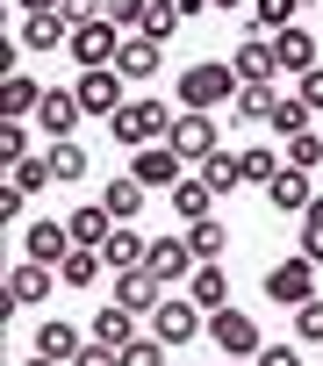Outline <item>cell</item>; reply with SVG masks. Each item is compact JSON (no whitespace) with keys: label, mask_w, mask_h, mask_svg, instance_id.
Segmentation results:
<instances>
[{"label":"cell","mask_w":323,"mask_h":366,"mask_svg":"<svg viewBox=\"0 0 323 366\" xmlns=\"http://www.w3.org/2000/svg\"><path fill=\"white\" fill-rule=\"evenodd\" d=\"M173 122H180V108H166V101H122V108L108 115V137L129 144V151H144V144H166Z\"/></svg>","instance_id":"1"},{"label":"cell","mask_w":323,"mask_h":366,"mask_svg":"<svg viewBox=\"0 0 323 366\" xmlns=\"http://www.w3.org/2000/svg\"><path fill=\"white\" fill-rule=\"evenodd\" d=\"M237 94H244V79H237V65H216V58H202V65H187L180 72V108H237Z\"/></svg>","instance_id":"2"},{"label":"cell","mask_w":323,"mask_h":366,"mask_svg":"<svg viewBox=\"0 0 323 366\" xmlns=\"http://www.w3.org/2000/svg\"><path fill=\"white\" fill-rule=\"evenodd\" d=\"M151 337H158V345H173V352H187L194 337H209V309L180 287V295H166V302L151 309Z\"/></svg>","instance_id":"3"},{"label":"cell","mask_w":323,"mask_h":366,"mask_svg":"<svg viewBox=\"0 0 323 366\" xmlns=\"http://www.w3.org/2000/svg\"><path fill=\"white\" fill-rule=\"evenodd\" d=\"M266 295H273L280 309L316 302V295H323V287H316V259H302V252H294V259H273V266H266Z\"/></svg>","instance_id":"4"},{"label":"cell","mask_w":323,"mask_h":366,"mask_svg":"<svg viewBox=\"0 0 323 366\" xmlns=\"http://www.w3.org/2000/svg\"><path fill=\"white\" fill-rule=\"evenodd\" d=\"M209 345H216L223 359H259V316L237 309V302L216 309V316H209Z\"/></svg>","instance_id":"5"},{"label":"cell","mask_w":323,"mask_h":366,"mask_svg":"<svg viewBox=\"0 0 323 366\" xmlns=\"http://www.w3.org/2000/svg\"><path fill=\"white\" fill-rule=\"evenodd\" d=\"M122 44H129L122 22H108V15H101V22H79V29H72V65H79V72H86V65H115Z\"/></svg>","instance_id":"6"},{"label":"cell","mask_w":323,"mask_h":366,"mask_svg":"<svg viewBox=\"0 0 323 366\" xmlns=\"http://www.w3.org/2000/svg\"><path fill=\"white\" fill-rule=\"evenodd\" d=\"M122 86H129V79H122L115 65H86V72L72 79V94H79V108H86V115H101V122H108V115H115V108L129 101Z\"/></svg>","instance_id":"7"},{"label":"cell","mask_w":323,"mask_h":366,"mask_svg":"<svg viewBox=\"0 0 323 366\" xmlns=\"http://www.w3.org/2000/svg\"><path fill=\"white\" fill-rule=\"evenodd\" d=\"M129 172L144 179V187H151V194H158V187H166V194H173V187H180V179H187V158H180L173 144H144V151L129 158Z\"/></svg>","instance_id":"8"},{"label":"cell","mask_w":323,"mask_h":366,"mask_svg":"<svg viewBox=\"0 0 323 366\" xmlns=\"http://www.w3.org/2000/svg\"><path fill=\"white\" fill-rule=\"evenodd\" d=\"M187 165H202V158H216V115L209 108H180V122H173V137H166Z\"/></svg>","instance_id":"9"},{"label":"cell","mask_w":323,"mask_h":366,"mask_svg":"<svg viewBox=\"0 0 323 366\" xmlns=\"http://www.w3.org/2000/svg\"><path fill=\"white\" fill-rule=\"evenodd\" d=\"M22 259H36V266H65V259H72V223H51V216L22 223Z\"/></svg>","instance_id":"10"},{"label":"cell","mask_w":323,"mask_h":366,"mask_svg":"<svg viewBox=\"0 0 323 366\" xmlns=\"http://www.w3.org/2000/svg\"><path fill=\"white\" fill-rule=\"evenodd\" d=\"M108 295H115L122 309H136V316H151V309H158V302H166L173 287H166V280H158L151 266H129V273H115V280H108Z\"/></svg>","instance_id":"11"},{"label":"cell","mask_w":323,"mask_h":366,"mask_svg":"<svg viewBox=\"0 0 323 366\" xmlns=\"http://www.w3.org/2000/svg\"><path fill=\"white\" fill-rule=\"evenodd\" d=\"M22 51H72V15L65 8H29L22 15Z\"/></svg>","instance_id":"12"},{"label":"cell","mask_w":323,"mask_h":366,"mask_svg":"<svg viewBox=\"0 0 323 366\" xmlns=\"http://www.w3.org/2000/svg\"><path fill=\"white\" fill-rule=\"evenodd\" d=\"M51 287H65V280H58V266L22 259V266L8 273V309H44V302H51Z\"/></svg>","instance_id":"13"},{"label":"cell","mask_w":323,"mask_h":366,"mask_svg":"<svg viewBox=\"0 0 323 366\" xmlns=\"http://www.w3.org/2000/svg\"><path fill=\"white\" fill-rule=\"evenodd\" d=\"M144 266H151L158 280H166V287H187V273H194L202 259H194L187 230H180V237H151V259H144Z\"/></svg>","instance_id":"14"},{"label":"cell","mask_w":323,"mask_h":366,"mask_svg":"<svg viewBox=\"0 0 323 366\" xmlns=\"http://www.w3.org/2000/svg\"><path fill=\"white\" fill-rule=\"evenodd\" d=\"M36 122H44V137L58 144V137H72V129L86 122V108H79V94H72V86H44V101H36Z\"/></svg>","instance_id":"15"},{"label":"cell","mask_w":323,"mask_h":366,"mask_svg":"<svg viewBox=\"0 0 323 366\" xmlns=\"http://www.w3.org/2000/svg\"><path fill=\"white\" fill-rule=\"evenodd\" d=\"M136 323H144V316H136V309H122V302L108 295V302L94 309V323H86V337H94V345H115V352H122V345H136Z\"/></svg>","instance_id":"16"},{"label":"cell","mask_w":323,"mask_h":366,"mask_svg":"<svg viewBox=\"0 0 323 366\" xmlns=\"http://www.w3.org/2000/svg\"><path fill=\"white\" fill-rule=\"evenodd\" d=\"M266 202H273L280 216H302V209L316 202V187H309V172H302V165H280V172L266 179Z\"/></svg>","instance_id":"17"},{"label":"cell","mask_w":323,"mask_h":366,"mask_svg":"<svg viewBox=\"0 0 323 366\" xmlns=\"http://www.w3.org/2000/svg\"><path fill=\"white\" fill-rule=\"evenodd\" d=\"M29 352H51V359H65V366H72V359L86 352V330H79V323H65V316H44Z\"/></svg>","instance_id":"18"},{"label":"cell","mask_w":323,"mask_h":366,"mask_svg":"<svg viewBox=\"0 0 323 366\" xmlns=\"http://www.w3.org/2000/svg\"><path fill=\"white\" fill-rule=\"evenodd\" d=\"M101 259H108V273H129V266H144V259H151V237H144L136 223H115V237L101 244Z\"/></svg>","instance_id":"19"},{"label":"cell","mask_w":323,"mask_h":366,"mask_svg":"<svg viewBox=\"0 0 323 366\" xmlns=\"http://www.w3.org/2000/svg\"><path fill=\"white\" fill-rule=\"evenodd\" d=\"M144 194H151V187H144L136 172H122V179H101V209H108L115 223H136V209H144Z\"/></svg>","instance_id":"20"},{"label":"cell","mask_w":323,"mask_h":366,"mask_svg":"<svg viewBox=\"0 0 323 366\" xmlns=\"http://www.w3.org/2000/svg\"><path fill=\"white\" fill-rule=\"evenodd\" d=\"M230 65H237V79L252 86V79H273L280 72V58H273V36H244L237 51H230Z\"/></svg>","instance_id":"21"},{"label":"cell","mask_w":323,"mask_h":366,"mask_svg":"<svg viewBox=\"0 0 323 366\" xmlns=\"http://www.w3.org/2000/svg\"><path fill=\"white\" fill-rule=\"evenodd\" d=\"M187 295L216 316V309H230V273H223V259H209V266H194L187 273Z\"/></svg>","instance_id":"22"},{"label":"cell","mask_w":323,"mask_h":366,"mask_svg":"<svg viewBox=\"0 0 323 366\" xmlns=\"http://www.w3.org/2000/svg\"><path fill=\"white\" fill-rule=\"evenodd\" d=\"M36 101H44V86H36L29 72H8V79H0V115H8V122H29Z\"/></svg>","instance_id":"23"},{"label":"cell","mask_w":323,"mask_h":366,"mask_svg":"<svg viewBox=\"0 0 323 366\" xmlns=\"http://www.w3.org/2000/svg\"><path fill=\"white\" fill-rule=\"evenodd\" d=\"M273 58H280V72H294V79H302V72H309V65H316V36H309V29H294V22H287V29H280V36H273Z\"/></svg>","instance_id":"24"},{"label":"cell","mask_w":323,"mask_h":366,"mask_svg":"<svg viewBox=\"0 0 323 366\" xmlns=\"http://www.w3.org/2000/svg\"><path fill=\"white\" fill-rule=\"evenodd\" d=\"M266 129H273V137L287 144V137H302V129H316V108H309L302 94H280V101H273V115H266Z\"/></svg>","instance_id":"25"},{"label":"cell","mask_w":323,"mask_h":366,"mask_svg":"<svg viewBox=\"0 0 323 366\" xmlns=\"http://www.w3.org/2000/svg\"><path fill=\"white\" fill-rule=\"evenodd\" d=\"M173 216H180V223H202V216H216V187H209L202 172L173 187Z\"/></svg>","instance_id":"26"},{"label":"cell","mask_w":323,"mask_h":366,"mask_svg":"<svg viewBox=\"0 0 323 366\" xmlns=\"http://www.w3.org/2000/svg\"><path fill=\"white\" fill-rule=\"evenodd\" d=\"M65 223H72V244H94V252H101V244L115 237V216H108L101 202H86V209H72Z\"/></svg>","instance_id":"27"},{"label":"cell","mask_w":323,"mask_h":366,"mask_svg":"<svg viewBox=\"0 0 323 366\" xmlns=\"http://www.w3.org/2000/svg\"><path fill=\"white\" fill-rule=\"evenodd\" d=\"M101 273H108V259H101L94 244H72V259L58 266V280H65V287H79V295H86V287H101Z\"/></svg>","instance_id":"28"},{"label":"cell","mask_w":323,"mask_h":366,"mask_svg":"<svg viewBox=\"0 0 323 366\" xmlns=\"http://www.w3.org/2000/svg\"><path fill=\"white\" fill-rule=\"evenodd\" d=\"M194 172H202V179H209V187H216V202L244 187V158H237V151H216V158H202Z\"/></svg>","instance_id":"29"},{"label":"cell","mask_w":323,"mask_h":366,"mask_svg":"<svg viewBox=\"0 0 323 366\" xmlns=\"http://www.w3.org/2000/svg\"><path fill=\"white\" fill-rule=\"evenodd\" d=\"M158 51H166V44L129 36V44H122V58H115V72H122V79H158Z\"/></svg>","instance_id":"30"},{"label":"cell","mask_w":323,"mask_h":366,"mask_svg":"<svg viewBox=\"0 0 323 366\" xmlns=\"http://www.w3.org/2000/svg\"><path fill=\"white\" fill-rule=\"evenodd\" d=\"M294 8H302V0H252L244 22H252V36H280V29L294 22Z\"/></svg>","instance_id":"31"},{"label":"cell","mask_w":323,"mask_h":366,"mask_svg":"<svg viewBox=\"0 0 323 366\" xmlns=\"http://www.w3.org/2000/svg\"><path fill=\"white\" fill-rule=\"evenodd\" d=\"M44 158H51V179H58V187H65V179H86V144H72V137H58V144H51Z\"/></svg>","instance_id":"32"},{"label":"cell","mask_w":323,"mask_h":366,"mask_svg":"<svg viewBox=\"0 0 323 366\" xmlns=\"http://www.w3.org/2000/svg\"><path fill=\"white\" fill-rule=\"evenodd\" d=\"M187 244H194V259L209 266V259H223V244H230V230H223L216 216H202V223H187Z\"/></svg>","instance_id":"33"},{"label":"cell","mask_w":323,"mask_h":366,"mask_svg":"<svg viewBox=\"0 0 323 366\" xmlns=\"http://www.w3.org/2000/svg\"><path fill=\"white\" fill-rule=\"evenodd\" d=\"M237 158H244V187H266V179L287 165V158H273V144H244Z\"/></svg>","instance_id":"34"},{"label":"cell","mask_w":323,"mask_h":366,"mask_svg":"<svg viewBox=\"0 0 323 366\" xmlns=\"http://www.w3.org/2000/svg\"><path fill=\"white\" fill-rule=\"evenodd\" d=\"M273 101H280V94H273V79H252V86L237 94V122H266V115H273Z\"/></svg>","instance_id":"35"},{"label":"cell","mask_w":323,"mask_h":366,"mask_svg":"<svg viewBox=\"0 0 323 366\" xmlns=\"http://www.w3.org/2000/svg\"><path fill=\"white\" fill-rule=\"evenodd\" d=\"M180 22H187V15L173 8V0H151V15H144V29H136V36H151V44H173V29H180Z\"/></svg>","instance_id":"36"},{"label":"cell","mask_w":323,"mask_h":366,"mask_svg":"<svg viewBox=\"0 0 323 366\" xmlns=\"http://www.w3.org/2000/svg\"><path fill=\"white\" fill-rule=\"evenodd\" d=\"M22 158H36V151H29V122H0V165L15 172Z\"/></svg>","instance_id":"37"},{"label":"cell","mask_w":323,"mask_h":366,"mask_svg":"<svg viewBox=\"0 0 323 366\" xmlns=\"http://www.w3.org/2000/svg\"><path fill=\"white\" fill-rule=\"evenodd\" d=\"M8 179H15L22 194H44V187H58V179H51V158H44V151H36V158H22V165H15Z\"/></svg>","instance_id":"38"},{"label":"cell","mask_w":323,"mask_h":366,"mask_svg":"<svg viewBox=\"0 0 323 366\" xmlns=\"http://www.w3.org/2000/svg\"><path fill=\"white\" fill-rule=\"evenodd\" d=\"M287 165L316 172V165H323V129H302V137H287Z\"/></svg>","instance_id":"39"},{"label":"cell","mask_w":323,"mask_h":366,"mask_svg":"<svg viewBox=\"0 0 323 366\" xmlns=\"http://www.w3.org/2000/svg\"><path fill=\"white\" fill-rule=\"evenodd\" d=\"M302 259H316V266H323V194L302 209Z\"/></svg>","instance_id":"40"},{"label":"cell","mask_w":323,"mask_h":366,"mask_svg":"<svg viewBox=\"0 0 323 366\" xmlns=\"http://www.w3.org/2000/svg\"><path fill=\"white\" fill-rule=\"evenodd\" d=\"M294 345H323V295L294 309Z\"/></svg>","instance_id":"41"},{"label":"cell","mask_w":323,"mask_h":366,"mask_svg":"<svg viewBox=\"0 0 323 366\" xmlns=\"http://www.w3.org/2000/svg\"><path fill=\"white\" fill-rule=\"evenodd\" d=\"M166 352H173V345H158V337H136V345H122V366H166Z\"/></svg>","instance_id":"42"},{"label":"cell","mask_w":323,"mask_h":366,"mask_svg":"<svg viewBox=\"0 0 323 366\" xmlns=\"http://www.w3.org/2000/svg\"><path fill=\"white\" fill-rule=\"evenodd\" d=\"M144 15H151V0H108V22H122L129 36L144 29Z\"/></svg>","instance_id":"43"},{"label":"cell","mask_w":323,"mask_h":366,"mask_svg":"<svg viewBox=\"0 0 323 366\" xmlns=\"http://www.w3.org/2000/svg\"><path fill=\"white\" fill-rule=\"evenodd\" d=\"M252 366H302V352H294V345H259Z\"/></svg>","instance_id":"44"},{"label":"cell","mask_w":323,"mask_h":366,"mask_svg":"<svg viewBox=\"0 0 323 366\" xmlns=\"http://www.w3.org/2000/svg\"><path fill=\"white\" fill-rule=\"evenodd\" d=\"M294 94H302V101H309V108H316V115H323V65H309V72H302V86H294Z\"/></svg>","instance_id":"45"},{"label":"cell","mask_w":323,"mask_h":366,"mask_svg":"<svg viewBox=\"0 0 323 366\" xmlns=\"http://www.w3.org/2000/svg\"><path fill=\"white\" fill-rule=\"evenodd\" d=\"M72 366H122V352H115V345H94V337H86V352H79Z\"/></svg>","instance_id":"46"},{"label":"cell","mask_w":323,"mask_h":366,"mask_svg":"<svg viewBox=\"0 0 323 366\" xmlns=\"http://www.w3.org/2000/svg\"><path fill=\"white\" fill-rule=\"evenodd\" d=\"M22 202H29V194L8 179V187H0V223H22Z\"/></svg>","instance_id":"47"},{"label":"cell","mask_w":323,"mask_h":366,"mask_svg":"<svg viewBox=\"0 0 323 366\" xmlns=\"http://www.w3.org/2000/svg\"><path fill=\"white\" fill-rule=\"evenodd\" d=\"M65 15H72V29H79V22H101L108 0H65Z\"/></svg>","instance_id":"48"},{"label":"cell","mask_w":323,"mask_h":366,"mask_svg":"<svg viewBox=\"0 0 323 366\" xmlns=\"http://www.w3.org/2000/svg\"><path fill=\"white\" fill-rule=\"evenodd\" d=\"M173 8H180L187 22H194V15H209V0H173Z\"/></svg>","instance_id":"49"},{"label":"cell","mask_w":323,"mask_h":366,"mask_svg":"<svg viewBox=\"0 0 323 366\" xmlns=\"http://www.w3.org/2000/svg\"><path fill=\"white\" fill-rule=\"evenodd\" d=\"M22 366H65V359H51V352H29V359H22Z\"/></svg>","instance_id":"50"},{"label":"cell","mask_w":323,"mask_h":366,"mask_svg":"<svg viewBox=\"0 0 323 366\" xmlns=\"http://www.w3.org/2000/svg\"><path fill=\"white\" fill-rule=\"evenodd\" d=\"M209 8H216V15H230V8H252V0H209Z\"/></svg>","instance_id":"51"},{"label":"cell","mask_w":323,"mask_h":366,"mask_svg":"<svg viewBox=\"0 0 323 366\" xmlns=\"http://www.w3.org/2000/svg\"><path fill=\"white\" fill-rule=\"evenodd\" d=\"M302 8H323V0H302Z\"/></svg>","instance_id":"52"},{"label":"cell","mask_w":323,"mask_h":366,"mask_svg":"<svg viewBox=\"0 0 323 366\" xmlns=\"http://www.w3.org/2000/svg\"><path fill=\"white\" fill-rule=\"evenodd\" d=\"M230 366H252V359H230Z\"/></svg>","instance_id":"53"},{"label":"cell","mask_w":323,"mask_h":366,"mask_svg":"<svg viewBox=\"0 0 323 366\" xmlns=\"http://www.w3.org/2000/svg\"><path fill=\"white\" fill-rule=\"evenodd\" d=\"M316 129H323V115H316Z\"/></svg>","instance_id":"54"},{"label":"cell","mask_w":323,"mask_h":366,"mask_svg":"<svg viewBox=\"0 0 323 366\" xmlns=\"http://www.w3.org/2000/svg\"><path fill=\"white\" fill-rule=\"evenodd\" d=\"M316 352H323V345H316Z\"/></svg>","instance_id":"55"}]
</instances>
